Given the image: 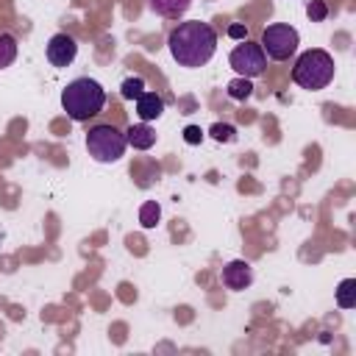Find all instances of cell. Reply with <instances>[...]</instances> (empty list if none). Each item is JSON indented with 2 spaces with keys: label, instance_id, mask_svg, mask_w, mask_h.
<instances>
[{
  "label": "cell",
  "instance_id": "ac0fdd59",
  "mask_svg": "<svg viewBox=\"0 0 356 356\" xmlns=\"http://www.w3.org/2000/svg\"><path fill=\"white\" fill-rule=\"evenodd\" d=\"M306 14H309V19H312V22H323V19L328 17V8H325V3H323V0H312V3L306 6Z\"/></svg>",
  "mask_w": 356,
  "mask_h": 356
},
{
  "label": "cell",
  "instance_id": "9c48e42d",
  "mask_svg": "<svg viewBox=\"0 0 356 356\" xmlns=\"http://www.w3.org/2000/svg\"><path fill=\"white\" fill-rule=\"evenodd\" d=\"M136 114H139L142 122H153V120H159V117L164 114V97L156 95V92H147V89H145V92L136 97Z\"/></svg>",
  "mask_w": 356,
  "mask_h": 356
},
{
  "label": "cell",
  "instance_id": "8992f818",
  "mask_svg": "<svg viewBox=\"0 0 356 356\" xmlns=\"http://www.w3.org/2000/svg\"><path fill=\"white\" fill-rule=\"evenodd\" d=\"M228 64H231L234 72L242 75V78H259V75L267 70V56H264V50H261L259 42L242 39V42L228 53Z\"/></svg>",
  "mask_w": 356,
  "mask_h": 356
},
{
  "label": "cell",
  "instance_id": "30bf717a",
  "mask_svg": "<svg viewBox=\"0 0 356 356\" xmlns=\"http://www.w3.org/2000/svg\"><path fill=\"white\" fill-rule=\"evenodd\" d=\"M125 142L134 150H150L156 145V131L150 128V122H136L125 131Z\"/></svg>",
  "mask_w": 356,
  "mask_h": 356
},
{
  "label": "cell",
  "instance_id": "7a4b0ae2",
  "mask_svg": "<svg viewBox=\"0 0 356 356\" xmlns=\"http://www.w3.org/2000/svg\"><path fill=\"white\" fill-rule=\"evenodd\" d=\"M103 106H106V89L100 86V81H95L89 75H81L61 89V108L75 122H86V120L97 117L103 111Z\"/></svg>",
  "mask_w": 356,
  "mask_h": 356
},
{
  "label": "cell",
  "instance_id": "ba28073f",
  "mask_svg": "<svg viewBox=\"0 0 356 356\" xmlns=\"http://www.w3.org/2000/svg\"><path fill=\"white\" fill-rule=\"evenodd\" d=\"M222 284H225L228 289H234V292L248 289V286L253 284V267H250L245 259L228 261V264L222 267Z\"/></svg>",
  "mask_w": 356,
  "mask_h": 356
},
{
  "label": "cell",
  "instance_id": "5b68a950",
  "mask_svg": "<svg viewBox=\"0 0 356 356\" xmlns=\"http://www.w3.org/2000/svg\"><path fill=\"white\" fill-rule=\"evenodd\" d=\"M261 50L264 56H270L273 61H286L295 56L298 44H300V33L289 25V22H273L261 31Z\"/></svg>",
  "mask_w": 356,
  "mask_h": 356
},
{
  "label": "cell",
  "instance_id": "7c38bea8",
  "mask_svg": "<svg viewBox=\"0 0 356 356\" xmlns=\"http://www.w3.org/2000/svg\"><path fill=\"white\" fill-rule=\"evenodd\" d=\"M337 306L339 309H353L356 306V278H345L337 286Z\"/></svg>",
  "mask_w": 356,
  "mask_h": 356
},
{
  "label": "cell",
  "instance_id": "4fadbf2b",
  "mask_svg": "<svg viewBox=\"0 0 356 356\" xmlns=\"http://www.w3.org/2000/svg\"><path fill=\"white\" fill-rule=\"evenodd\" d=\"M17 58V39L11 33H0V70L11 67Z\"/></svg>",
  "mask_w": 356,
  "mask_h": 356
},
{
  "label": "cell",
  "instance_id": "e0dca14e",
  "mask_svg": "<svg viewBox=\"0 0 356 356\" xmlns=\"http://www.w3.org/2000/svg\"><path fill=\"white\" fill-rule=\"evenodd\" d=\"M209 136H211L214 142H234V139H236V128H234L231 122H214V125L209 128Z\"/></svg>",
  "mask_w": 356,
  "mask_h": 356
},
{
  "label": "cell",
  "instance_id": "8fae6325",
  "mask_svg": "<svg viewBox=\"0 0 356 356\" xmlns=\"http://www.w3.org/2000/svg\"><path fill=\"white\" fill-rule=\"evenodd\" d=\"M150 11H156L159 17H167V19H178L189 11L192 0H147Z\"/></svg>",
  "mask_w": 356,
  "mask_h": 356
},
{
  "label": "cell",
  "instance_id": "5bb4252c",
  "mask_svg": "<svg viewBox=\"0 0 356 356\" xmlns=\"http://www.w3.org/2000/svg\"><path fill=\"white\" fill-rule=\"evenodd\" d=\"M159 217H161V206L156 200H145L142 209H139V225L142 228H156Z\"/></svg>",
  "mask_w": 356,
  "mask_h": 356
},
{
  "label": "cell",
  "instance_id": "6da1fadb",
  "mask_svg": "<svg viewBox=\"0 0 356 356\" xmlns=\"http://www.w3.org/2000/svg\"><path fill=\"white\" fill-rule=\"evenodd\" d=\"M167 47H170V56L178 61V67L197 70L209 64L211 56L217 53V31L209 22L186 19L170 31Z\"/></svg>",
  "mask_w": 356,
  "mask_h": 356
},
{
  "label": "cell",
  "instance_id": "2e32d148",
  "mask_svg": "<svg viewBox=\"0 0 356 356\" xmlns=\"http://www.w3.org/2000/svg\"><path fill=\"white\" fill-rule=\"evenodd\" d=\"M142 92H145V78H142V75H131V78H125L122 86H120V95H122L125 100H136Z\"/></svg>",
  "mask_w": 356,
  "mask_h": 356
},
{
  "label": "cell",
  "instance_id": "3957f363",
  "mask_svg": "<svg viewBox=\"0 0 356 356\" xmlns=\"http://www.w3.org/2000/svg\"><path fill=\"white\" fill-rule=\"evenodd\" d=\"M334 56L328 50H320V47H312V50H303L298 58H295V67H292V81L306 89V92H320L325 89L331 81H334Z\"/></svg>",
  "mask_w": 356,
  "mask_h": 356
},
{
  "label": "cell",
  "instance_id": "277c9868",
  "mask_svg": "<svg viewBox=\"0 0 356 356\" xmlns=\"http://www.w3.org/2000/svg\"><path fill=\"white\" fill-rule=\"evenodd\" d=\"M128 142H125V131H120L117 125L111 122H100V125H92L86 131V150L95 161L100 164H111V161H120L122 153H125Z\"/></svg>",
  "mask_w": 356,
  "mask_h": 356
},
{
  "label": "cell",
  "instance_id": "9a60e30c",
  "mask_svg": "<svg viewBox=\"0 0 356 356\" xmlns=\"http://www.w3.org/2000/svg\"><path fill=\"white\" fill-rule=\"evenodd\" d=\"M253 95V83H250V78H234L231 83H228V97L231 100H248Z\"/></svg>",
  "mask_w": 356,
  "mask_h": 356
},
{
  "label": "cell",
  "instance_id": "d6986e66",
  "mask_svg": "<svg viewBox=\"0 0 356 356\" xmlns=\"http://www.w3.org/2000/svg\"><path fill=\"white\" fill-rule=\"evenodd\" d=\"M200 139H203V131L197 125H186L184 128V142L186 145H200Z\"/></svg>",
  "mask_w": 356,
  "mask_h": 356
},
{
  "label": "cell",
  "instance_id": "52a82bcc",
  "mask_svg": "<svg viewBox=\"0 0 356 356\" xmlns=\"http://www.w3.org/2000/svg\"><path fill=\"white\" fill-rule=\"evenodd\" d=\"M78 56V42L70 33H53L47 39V61L53 67H70Z\"/></svg>",
  "mask_w": 356,
  "mask_h": 356
},
{
  "label": "cell",
  "instance_id": "ffe728a7",
  "mask_svg": "<svg viewBox=\"0 0 356 356\" xmlns=\"http://www.w3.org/2000/svg\"><path fill=\"white\" fill-rule=\"evenodd\" d=\"M228 36L242 42V39H248V28H245L242 22H234V25H228Z\"/></svg>",
  "mask_w": 356,
  "mask_h": 356
}]
</instances>
